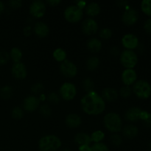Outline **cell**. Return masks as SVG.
<instances>
[{"instance_id": "6da1fadb", "label": "cell", "mask_w": 151, "mask_h": 151, "mask_svg": "<svg viewBox=\"0 0 151 151\" xmlns=\"http://www.w3.org/2000/svg\"><path fill=\"white\" fill-rule=\"evenodd\" d=\"M81 109L88 115L101 114L106 109V101L95 91L87 93L81 101Z\"/></svg>"}, {"instance_id": "7a4b0ae2", "label": "cell", "mask_w": 151, "mask_h": 151, "mask_svg": "<svg viewBox=\"0 0 151 151\" xmlns=\"http://www.w3.org/2000/svg\"><path fill=\"white\" fill-rule=\"evenodd\" d=\"M61 145V140L55 135L44 136L38 141L40 151H58Z\"/></svg>"}, {"instance_id": "3957f363", "label": "cell", "mask_w": 151, "mask_h": 151, "mask_svg": "<svg viewBox=\"0 0 151 151\" xmlns=\"http://www.w3.org/2000/svg\"><path fill=\"white\" fill-rule=\"evenodd\" d=\"M103 123L106 129L114 134H116L122 130V121L121 116L115 112H110L106 114Z\"/></svg>"}, {"instance_id": "277c9868", "label": "cell", "mask_w": 151, "mask_h": 151, "mask_svg": "<svg viewBox=\"0 0 151 151\" xmlns=\"http://www.w3.org/2000/svg\"><path fill=\"white\" fill-rule=\"evenodd\" d=\"M133 91L139 98L147 99L151 94V86L145 80H139L134 83Z\"/></svg>"}, {"instance_id": "5b68a950", "label": "cell", "mask_w": 151, "mask_h": 151, "mask_svg": "<svg viewBox=\"0 0 151 151\" xmlns=\"http://www.w3.org/2000/svg\"><path fill=\"white\" fill-rule=\"evenodd\" d=\"M119 60L125 69H133L138 62V56L134 50H125L120 53Z\"/></svg>"}, {"instance_id": "8992f818", "label": "cell", "mask_w": 151, "mask_h": 151, "mask_svg": "<svg viewBox=\"0 0 151 151\" xmlns=\"http://www.w3.org/2000/svg\"><path fill=\"white\" fill-rule=\"evenodd\" d=\"M64 18L67 22L70 23H76L80 22L83 16V10L80 9L76 5H70L66 7L64 10Z\"/></svg>"}, {"instance_id": "52a82bcc", "label": "cell", "mask_w": 151, "mask_h": 151, "mask_svg": "<svg viewBox=\"0 0 151 151\" xmlns=\"http://www.w3.org/2000/svg\"><path fill=\"white\" fill-rule=\"evenodd\" d=\"M60 97L66 101L72 100L77 94V88L75 84L66 82L62 84L59 90Z\"/></svg>"}, {"instance_id": "ba28073f", "label": "cell", "mask_w": 151, "mask_h": 151, "mask_svg": "<svg viewBox=\"0 0 151 151\" xmlns=\"http://www.w3.org/2000/svg\"><path fill=\"white\" fill-rule=\"evenodd\" d=\"M29 13L35 19L42 18L47 11V7L44 1L41 0H36L31 3L29 6Z\"/></svg>"}, {"instance_id": "9c48e42d", "label": "cell", "mask_w": 151, "mask_h": 151, "mask_svg": "<svg viewBox=\"0 0 151 151\" xmlns=\"http://www.w3.org/2000/svg\"><path fill=\"white\" fill-rule=\"evenodd\" d=\"M60 71L66 78H74L78 74V67L73 62L66 60L60 63Z\"/></svg>"}, {"instance_id": "30bf717a", "label": "cell", "mask_w": 151, "mask_h": 151, "mask_svg": "<svg viewBox=\"0 0 151 151\" xmlns=\"http://www.w3.org/2000/svg\"><path fill=\"white\" fill-rule=\"evenodd\" d=\"M81 29L86 35H93L98 31V24L94 19H87L82 22Z\"/></svg>"}, {"instance_id": "8fae6325", "label": "cell", "mask_w": 151, "mask_h": 151, "mask_svg": "<svg viewBox=\"0 0 151 151\" xmlns=\"http://www.w3.org/2000/svg\"><path fill=\"white\" fill-rule=\"evenodd\" d=\"M138 19V12L134 8H127L122 16V22L128 26L134 24L137 22Z\"/></svg>"}, {"instance_id": "7c38bea8", "label": "cell", "mask_w": 151, "mask_h": 151, "mask_svg": "<svg viewBox=\"0 0 151 151\" xmlns=\"http://www.w3.org/2000/svg\"><path fill=\"white\" fill-rule=\"evenodd\" d=\"M40 106V100L38 97L34 95L28 96L24 100L23 106L24 110L27 112H32L36 110Z\"/></svg>"}, {"instance_id": "4fadbf2b", "label": "cell", "mask_w": 151, "mask_h": 151, "mask_svg": "<svg viewBox=\"0 0 151 151\" xmlns=\"http://www.w3.org/2000/svg\"><path fill=\"white\" fill-rule=\"evenodd\" d=\"M122 44L126 50H133L139 45V38L133 33L125 34L122 38Z\"/></svg>"}, {"instance_id": "5bb4252c", "label": "cell", "mask_w": 151, "mask_h": 151, "mask_svg": "<svg viewBox=\"0 0 151 151\" xmlns=\"http://www.w3.org/2000/svg\"><path fill=\"white\" fill-rule=\"evenodd\" d=\"M11 73L15 78L18 80H24L27 75V68L22 62L14 63L11 68Z\"/></svg>"}, {"instance_id": "9a60e30c", "label": "cell", "mask_w": 151, "mask_h": 151, "mask_svg": "<svg viewBox=\"0 0 151 151\" xmlns=\"http://www.w3.org/2000/svg\"><path fill=\"white\" fill-rule=\"evenodd\" d=\"M137 74L134 69H125L122 73V81L125 86H131L136 82Z\"/></svg>"}, {"instance_id": "2e32d148", "label": "cell", "mask_w": 151, "mask_h": 151, "mask_svg": "<svg viewBox=\"0 0 151 151\" xmlns=\"http://www.w3.org/2000/svg\"><path fill=\"white\" fill-rule=\"evenodd\" d=\"M34 32L39 38H46L50 33L48 25L43 22H38L35 24L33 28Z\"/></svg>"}, {"instance_id": "e0dca14e", "label": "cell", "mask_w": 151, "mask_h": 151, "mask_svg": "<svg viewBox=\"0 0 151 151\" xmlns=\"http://www.w3.org/2000/svg\"><path fill=\"white\" fill-rule=\"evenodd\" d=\"M66 126L69 128H77L82 123L81 116L76 114H69L66 116L65 119Z\"/></svg>"}, {"instance_id": "ac0fdd59", "label": "cell", "mask_w": 151, "mask_h": 151, "mask_svg": "<svg viewBox=\"0 0 151 151\" xmlns=\"http://www.w3.org/2000/svg\"><path fill=\"white\" fill-rule=\"evenodd\" d=\"M142 110L138 107H131L125 114V119L130 122H136L141 118Z\"/></svg>"}, {"instance_id": "d6986e66", "label": "cell", "mask_w": 151, "mask_h": 151, "mask_svg": "<svg viewBox=\"0 0 151 151\" xmlns=\"http://www.w3.org/2000/svg\"><path fill=\"white\" fill-rule=\"evenodd\" d=\"M118 96H119V94H118L117 91L113 88L107 87L102 91L101 97H103L105 101L114 102L116 100Z\"/></svg>"}, {"instance_id": "ffe728a7", "label": "cell", "mask_w": 151, "mask_h": 151, "mask_svg": "<svg viewBox=\"0 0 151 151\" xmlns=\"http://www.w3.org/2000/svg\"><path fill=\"white\" fill-rule=\"evenodd\" d=\"M101 11V8L98 3L91 2L86 5L85 7V12L87 16L90 17H94L98 16Z\"/></svg>"}, {"instance_id": "44dd1931", "label": "cell", "mask_w": 151, "mask_h": 151, "mask_svg": "<svg viewBox=\"0 0 151 151\" xmlns=\"http://www.w3.org/2000/svg\"><path fill=\"white\" fill-rule=\"evenodd\" d=\"M87 49L89 50L91 52L97 53L101 50L103 44L100 40H99L97 38H92L89 39L87 42Z\"/></svg>"}, {"instance_id": "7402d4cb", "label": "cell", "mask_w": 151, "mask_h": 151, "mask_svg": "<svg viewBox=\"0 0 151 151\" xmlns=\"http://www.w3.org/2000/svg\"><path fill=\"white\" fill-rule=\"evenodd\" d=\"M138 133V128L134 125H128L122 129L123 135L128 139H133L136 137Z\"/></svg>"}, {"instance_id": "603a6c76", "label": "cell", "mask_w": 151, "mask_h": 151, "mask_svg": "<svg viewBox=\"0 0 151 151\" xmlns=\"http://www.w3.org/2000/svg\"><path fill=\"white\" fill-rule=\"evenodd\" d=\"M75 142L78 145H90L91 142V137L88 134L86 133H78L75 137Z\"/></svg>"}, {"instance_id": "cb8c5ba5", "label": "cell", "mask_w": 151, "mask_h": 151, "mask_svg": "<svg viewBox=\"0 0 151 151\" xmlns=\"http://www.w3.org/2000/svg\"><path fill=\"white\" fill-rule=\"evenodd\" d=\"M100 65V59L97 56H91L86 60V66L88 70L94 71L99 67Z\"/></svg>"}, {"instance_id": "d4e9b609", "label": "cell", "mask_w": 151, "mask_h": 151, "mask_svg": "<svg viewBox=\"0 0 151 151\" xmlns=\"http://www.w3.org/2000/svg\"><path fill=\"white\" fill-rule=\"evenodd\" d=\"M9 54H10V58L14 62V63L21 62L22 56H23L22 51L19 48H18V47H13V48H12Z\"/></svg>"}, {"instance_id": "484cf974", "label": "cell", "mask_w": 151, "mask_h": 151, "mask_svg": "<svg viewBox=\"0 0 151 151\" xmlns=\"http://www.w3.org/2000/svg\"><path fill=\"white\" fill-rule=\"evenodd\" d=\"M53 58L58 62H63L66 60V52L63 49L58 48L53 52Z\"/></svg>"}, {"instance_id": "4316f807", "label": "cell", "mask_w": 151, "mask_h": 151, "mask_svg": "<svg viewBox=\"0 0 151 151\" xmlns=\"http://www.w3.org/2000/svg\"><path fill=\"white\" fill-rule=\"evenodd\" d=\"M13 95V88L10 86H4L0 88V97L3 100H9Z\"/></svg>"}, {"instance_id": "83f0119b", "label": "cell", "mask_w": 151, "mask_h": 151, "mask_svg": "<svg viewBox=\"0 0 151 151\" xmlns=\"http://www.w3.org/2000/svg\"><path fill=\"white\" fill-rule=\"evenodd\" d=\"M91 141L94 143H100L104 139L105 134L102 131H95L90 136Z\"/></svg>"}, {"instance_id": "f1b7e54d", "label": "cell", "mask_w": 151, "mask_h": 151, "mask_svg": "<svg viewBox=\"0 0 151 151\" xmlns=\"http://www.w3.org/2000/svg\"><path fill=\"white\" fill-rule=\"evenodd\" d=\"M82 86L83 89L85 90L87 93L94 91V81L91 79H90V78H86L85 80H83V81L82 83Z\"/></svg>"}, {"instance_id": "f546056e", "label": "cell", "mask_w": 151, "mask_h": 151, "mask_svg": "<svg viewBox=\"0 0 151 151\" xmlns=\"http://www.w3.org/2000/svg\"><path fill=\"white\" fill-rule=\"evenodd\" d=\"M141 7L145 14L151 16V0H143L141 3Z\"/></svg>"}, {"instance_id": "4dcf8cb0", "label": "cell", "mask_w": 151, "mask_h": 151, "mask_svg": "<svg viewBox=\"0 0 151 151\" xmlns=\"http://www.w3.org/2000/svg\"><path fill=\"white\" fill-rule=\"evenodd\" d=\"M12 116L15 119H21L24 116V111L21 107L16 106L12 110Z\"/></svg>"}, {"instance_id": "1f68e13d", "label": "cell", "mask_w": 151, "mask_h": 151, "mask_svg": "<svg viewBox=\"0 0 151 151\" xmlns=\"http://www.w3.org/2000/svg\"><path fill=\"white\" fill-rule=\"evenodd\" d=\"M90 151H110L109 147L106 144L103 142L94 143L93 145L91 146V150Z\"/></svg>"}, {"instance_id": "d6a6232c", "label": "cell", "mask_w": 151, "mask_h": 151, "mask_svg": "<svg viewBox=\"0 0 151 151\" xmlns=\"http://www.w3.org/2000/svg\"><path fill=\"white\" fill-rule=\"evenodd\" d=\"M99 35L101 38L104 40H108L111 38L112 36V31L110 28H103L99 32Z\"/></svg>"}, {"instance_id": "836d02e7", "label": "cell", "mask_w": 151, "mask_h": 151, "mask_svg": "<svg viewBox=\"0 0 151 151\" xmlns=\"http://www.w3.org/2000/svg\"><path fill=\"white\" fill-rule=\"evenodd\" d=\"M39 111L40 114H41L43 116H44V117H48V116H50V115L52 114L51 108L47 104H44L42 105V106H40Z\"/></svg>"}, {"instance_id": "e575fe53", "label": "cell", "mask_w": 151, "mask_h": 151, "mask_svg": "<svg viewBox=\"0 0 151 151\" xmlns=\"http://www.w3.org/2000/svg\"><path fill=\"white\" fill-rule=\"evenodd\" d=\"M132 94V89L130 86H125L122 87L119 90V95L123 98H128Z\"/></svg>"}, {"instance_id": "d590c367", "label": "cell", "mask_w": 151, "mask_h": 151, "mask_svg": "<svg viewBox=\"0 0 151 151\" xmlns=\"http://www.w3.org/2000/svg\"><path fill=\"white\" fill-rule=\"evenodd\" d=\"M110 141L114 145L118 147V146L121 145V144L122 143V138L120 135H119V134H114L111 136Z\"/></svg>"}, {"instance_id": "8d00e7d4", "label": "cell", "mask_w": 151, "mask_h": 151, "mask_svg": "<svg viewBox=\"0 0 151 151\" xmlns=\"http://www.w3.org/2000/svg\"><path fill=\"white\" fill-rule=\"evenodd\" d=\"M44 86L41 83H36L33 84L31 88V91L33 94H42V91H44Z\"/></svg>"}, {"instance_id": "74e56055", "label": "cell", "mask_w": 151, "mask_h": 151, "mask_svg": "<svg viewBox=\"0 0 151 151\" xmlns=\"http://www.w3.org/2000/svg\"><path fill=\"white\" fill-rule=\"evenodd\" d=\"M10 54L6 51H0V65H4L10 60Z\"/></svg>"}, {"instance_id": "f35d334b", "label": "cell", "mask_w": 151, "mask_h": 151, "mask_svg": "<svg viewBox=\"0 0 151 151\" xmlns=\"http://www.w3.org/2000/svg\"><path fill=\"white\" fill-rule=\"evenodd\" d=\"M47 100H49V102L52 104H57L60 101V96L55 92H52L50 93L47 97Z\"/></svg>"}, {"instance_id": "ab89813d", "label": "cell", "mask_w": 151, "mask_h": 151, "mask_svg": "<svg viewBox=\"0 0 151 151\" xmlns=\"http://www.w3.org/2000/svg\"><path fill=\"white\" fill-rule=\"evenodd\" d=\"M8 4L11 8L18 9L22 6V1L21 0H12L9 1Z\"/></svg>"}, {"instance_id": "60d3db41", "label": "cell", "mask_w": 151, "mask_h": 151, "mask_svg": "<svg viewBox=\"0 0 151 151\" xmlns=\"http://www.w3.org/2000/svg\"><path fill=\"white\" fill-rule=\"evenodd\" d=\"M144 29L147 33L151 34V19H148L145 21L144 24Z\"/></svg>"}, {"instance_id": "b9f144b4", "label": "cell", "mask_w": 151, "mask_h": 151, "mask_svg": "<svg viewBox=\"0 0 151 151\" xmlns=\"http://www.w3.org/2000/svg\"><path fill=\"white\" fill-rule=\"evenodd\" d=\"M75 5H76L77 7H79L80 9H81V10H83V9L85 8V7H86L87 3H86V1H85L80 0V1H75Z\"/></svg>"}, {"instance_id": "7bdbcfd3", "label": "cell", "mask_w": 151, "mask_h": 151, "mask_svg": "<svg viewBox=\"0 0 151 151\" xmlns=\"http://www.w3.org/2000/svg\"><path fill=\"white\" fill-rule=\"evenodd\" d=\"M32 29L30 26H26L23 29V34L25 36H29L32 34Z\"/></svg>"}, {"instance_id": "ee69618b", "label": "cell", "mask_w": 151, "mask_h": 151, "mask_svg": "<svg viewBox=\"0 0 151 151\" xmlns=\"http://www.w3.org/2000/svg\"><path fill=\"white\" fill-rule=\"evenodd\" d=\"M60 2H61L60 0H48L47 1V4H48L51 7H56V6L59 5Z\"/></svg>"}, {"instance_id": "f6af8a7d", "label": "cell", "mask_w": 151, "mask_h": 151, "mask_svg": "<svg viewBox=\"0 0 151 151\" xmlns=\"http://www.w3.org/2000/svg\"><path fill=\"white\" fill-rule=\"evenodd\" d=\"M79 151H90L91 150V146L90 145H83L79 146L78 148Z\"/></svg>"}, {"instance_id": "bcb514c9", "label": "cell", "mask_w": 151, "mask_h": 151, "mask_svg": "<svg viewBox=\"0 0 151 151\" xmlns=\"http://www.w3.org/2000/svg\"><path fill=\"white\" fill-rule=\"evenodd\" d=\"M110 52L112 55H119V49L117 48V47H112V48L110 50Z\"/></svg>"}, {"instance_id": "7dc6e473", "label": "cell", "mask_w": 151, "mask_h": 151, "mask_svg": "<svg viewBox=\"0 0 151 151\" xmlns=\"http://www.w3.org/2000/svg\"><path fill=\"white\" fill-rule=\"evenodd\" d=\"M128 4V1H120L118 2V4H119V6H120V7H126Z\"/></svg>"}, {"instance_id": "c3c4849f", "label": "cell", "mask_w": 151, "mask_h": 151, "mask_svg": "<svg viewBox=\"0 0 151 151\" xmlns=\"http://www.w3.org/2000/svg\"><path fill=\"white\" fill-rule=\"evenodd\" d=\"M144 122H145V123L146 125H147V126H151V114L150 115V116H149V117L146 119L145 121H144Z\"/></svg>"}, {"instance_id": "681fc988", "label": "cell", "mask_w": 151, "mask_h": 151, "mask_svg": "<svg viewBox=\"0 0 151 151\" xmlns=\"http://www.w3.org/2000/svg\"><path fill=\"white\" fill-rule=\"evenodd\" d=\"M4 4L2 1H0V15L4 12Z\"/></svg>"}, {"instance_id": "f907efd6", "label": "cell", "mask_w": 151, "mask_h": 151, "mask_svg": "<svg viewBox=\"0 0 151 151\" xmlns=\"http://www.w3.org/2000/svg\"><path fill=\"white\" fill-rule=\"evenodd\" d=\"M38 99H39L40 101H44V100H46V96L44 95V94H41L39 95V97H38Z\"/></svg>"}, {"instance_id": "816d5d0a", "label": "cell", "mask_w": 151, "mask_h": 151, "mask_svg": "<svg viewBox=\"0 0 151 151\" xmlns=\"http://www.w3.org/2000/svg\"><path fill=\"white\" fill-rule=\"evenodd\" d=\"M61 151H71V150H69V149H63V150H62Z\"/></svg>"}]
</instances>
